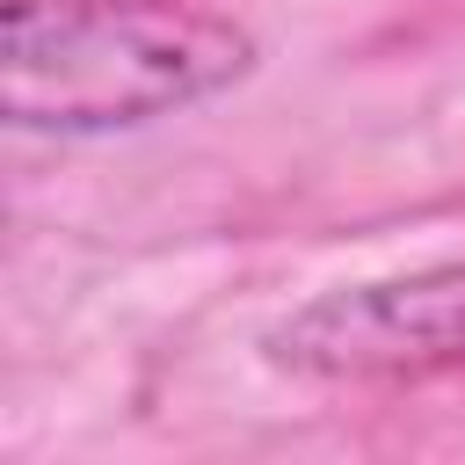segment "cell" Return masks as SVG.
Listing matches in <instances>:
<instances>
[{
	"instance_id": "obj_2",
	"label": "cell",
	"mask_w": 465,
	"mask_h": 465,
	"mask_svg": "<svg viewBox=\"0 0 465 465\" xmlns=\"http://www.w3.org/2000/svg\"><path fill=\"white\" fill-rule=\"evenodd\" d=\"M269 363L320 385H400L465 371V262L341 283L269 327Z\"/></svg>"
},
{
	"instance_id": "obj_1",
	"label": "cell",
	"mask_w": 465,
	"mask_h": 465,
	"mask_svg": "<svg viewBox=\"0 0 465 465\" xmlns=\"http://www.w3.org/2000/svg\"><path fill=\"white\" fill-rule=\"evenodd\" d=\"M254 29L203 0H7L0 102L15 131L109 138L254 73Z\"/></svg>"
}]
</instances>
